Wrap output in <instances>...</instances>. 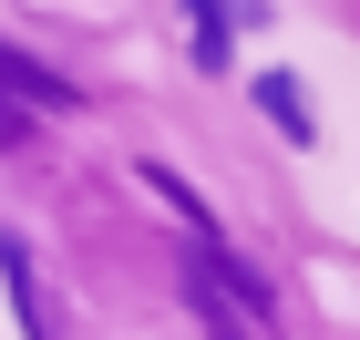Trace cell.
I'll use <instances>...</instances> for the list:
<instances>
[{"instance_id":"obj_1","label":"cell","mask_w":360,"mask_h":340,"mask_svg":"<svg viewBox=\"0 0 360 340\" xmlns=\"http://www.w3.org/2000/svg\"><path fill=\"white\" fill-rule=\"evenodd\" d=\"M257 103H268V124H278L288 144H309V134H319V124H309V93H299V73H257Z\"/></svg>"},{"instance_id":"obj_2","label":"cell","mask_w":360,"mask_h":340,"mask_svg":"<svg viewBox=\"0 0 360 340\" xmlns=\"http://www.w3.org/2000/svg\"><path fill=\"white\" fill-rule=\"evenodd\" d=\"M0 93H21V103H41V113L72 103V83H52V73H41V62H21V52H0Z\"/></svg>"},{"instance_id":"obj_3","label":"cell","mask_w":360,"mask_h":340,"mask_svg":"<svg viewBox=\"0 0 360 340\" xmlns=\"http://www.w3.org/2000/svg\"><path fill=\"white\" fill-rule=\"evenodd\" d=\"M186 21H195V42H186L195 73H226V11H217V0H186Z\"/></svg>"}]
</instances>
